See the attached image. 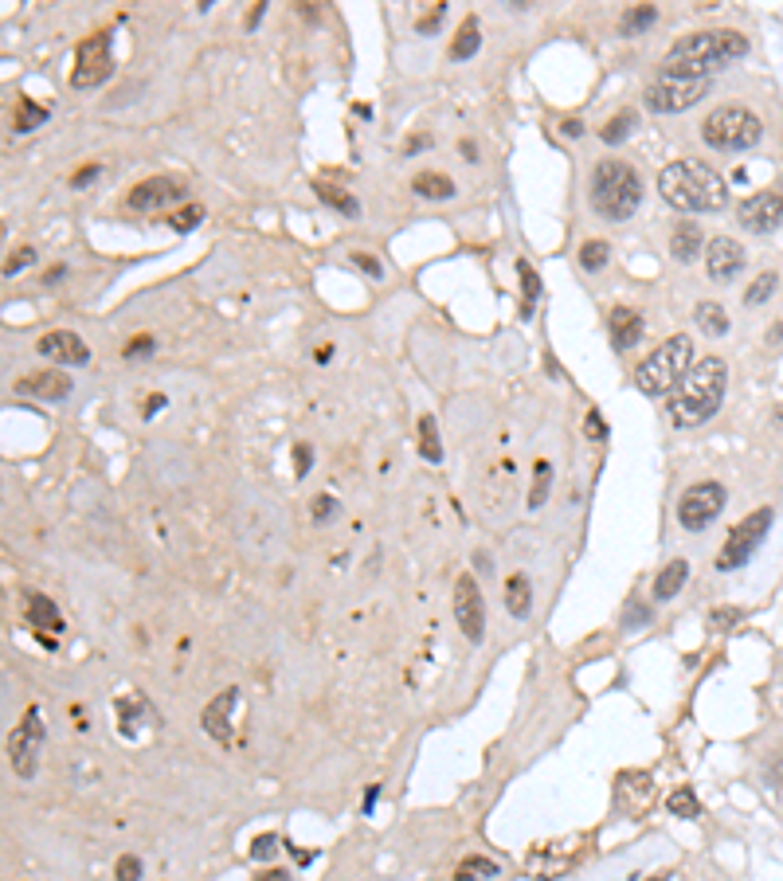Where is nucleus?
<instances>
[{"instance_id": "8fccbe9b", "label": "nucleus", "mask_w": 783, "mask_h": 881, "mask_svg": "<svg viewBox=\"0 0 783 881\" xmlns=\"http://www.w3.org/2000/svg\"><path fill=\"white\" fill-rule=\"evenodd\" d=\"M584 427H588L592 439H607V423L599 419V412H588V423H584Z\"/></svg>"}, {"instance_id": "a18cd8bd", "label": "nucleus", "mask_w": 783, "mask_h": 881, "mask_svg": "<svg viewBox=\"0 0 783 881\" xmlns=\"http://www.w3.org/2000/svg\"><path fill=\"white\" fill-rule=\"evenodd\" d=\"M153 353V337L149 333H141V337H134L130 345H126V361H134V357H149Z\"/></svg>"}, {"instance_id": "a211bd4d", "label": "nucleus", "mask_w": 783, "mask_h": 881, "mask_svg": "<svg viewBox=\"0 0 783 881\" xmlns=\"http://www.w3.org/2000/svg\"><path fill=\"white\" fill-rule=\"evenodd\" d=\"M643 314L639 310H631V306H615L611 314H607V333H611V345H615V353H627V349H635L639 341H643Z\"/></svg>"}, {"instance_id": "79ce46f5", "label": "nucleus", "mask_w": 783, "mask_h": 881, "mask_svg": "<svg viewBox=\"0 0 783 881\" xmlns=\"http://www.w3.org/2000/svg\"><path fill=\"white\" fill-rule=\"evenodd\" d=\"M32 259H36V251H32V247H20V251H16V255H12L8 263H4V279H12L16 271H24V267H28Z\"/></svg>"}, {"instance_id": "c03bdc74", "label": "nucleus", "mask_w": 783, "mask_h": 881, "mask_svg": "<svg viewBox=\"0 0 783 881\" xmlns=\"http://www.w3.org/2000/svg\"><path fill=\"white\" fill-rule=\"evenodd\" d=\"M337 513V498H329V494H318L314 502H310V517L314 521H325V517H333Z\"/></svg>"}, {"instance_id": "39448f33", "label": "nucleus", "mask_w": 783, "mask_h": 881, "mask_svg": "<svg viewBox=\"0 0 783 881\" xmlns=\"http://www.w3.org/2000/svg\"><path fill=\"white\" fill-rule=\"evenodd\" d=\"M690 369H693V341L686 333H674V337H666L643 365L635 369V384H639V392H646V396H666V392H674V388L682 384V376Z\"/></svg>"}, {"instance_id": "412c9836", "label": "nucleus", "mask_w": 783, "mask_h": 881, "mask_svg": "<svg viewBox=\"0 0 783 881\" xmlns=\"http://www.w3.org/2000/svg\"><path fill=\"white\" fill-rule=\"evenodd\" d=\"M701 247H705V239H701V228H697V224H690V220L674 224V232H670V255H674L678 263H693V259L701 255Z\"/></svg>"}, {"instance_id": "864d4df0", "label": "nucleus", "mask_w": 783, "mask_h": 881, "mask_svg": "<svg viewBox=\"0 0 783 881\" xmlns=\"http://www.w3.org/2000/svg\"><path fill=\"white\" fill-rule=\"evenodd\" d=\"M443 8H447V4H435V12H431L427 20H419V32H431V28L439 24V16H443Z\"/></svg>"}, {"instance_id": "c9c22d12", "label": "nucleus", "mask_w": 783, "mask_h": 881, "mask_svg": "<svg viewBox=\"0 0 783 881\" xmlns=\"http://www.w3.org/2000/svg\"><path fill=\"white\" fill-rule=\"evenodd\" d=\"M607 255H611V247H607L603 239H588V243L580 247V267H584V271H599V267H607Z\"/></svg>"}, {"instance_id": "2eb2a0df", "label": "nucleus", "mask_w": 783, "mask_h": 881, "mask_svg": "<svg viewBox=\"0 0 783 881\" xmlns=\"http://www.w3.org/2000/svg\"><path fill=\"white\" fill-rule=\"evenodd\" d=\"M36 349L44 353L47 361H59V365H87V361H91L87 341H83L79 333H71V329H51V333L40 337Z\"/></svg>"}, {"instance_id": "6e6552de", "label": "nucleus", "mask_w": 783, "mask_h": 881, "mask_svg": "<svg viewBox=\"0 0 783 881\" xmlns=\"http://www.w3.org/2000/svg\"><path fill=\"white\" fill-rule=\"evenodd\" d=\"M709 79H693V75H658L643 91V106L654 114H682L697 106L709 94Z\"/></svg>"}, {"instance_id": "9d476101", "label": "nucleus", "mask_w": 783, "mask_h": 881, "mask_svg": "<svg viewBox=\"0 0 783 881\" xmlns=\"http://www.w3.org/2000/svg\"><path fill=\"white\" fill-rule=\"evenodd\" d=\"M721 510H725V486L721 482H693L690 490L678 498V521L690 533L709 529L721 517Z\"/></svg>"}, {"instance_id": "bf43d9fd", "label": "nucleus", "mask_w": 783, "mask_h": 881, "mask_svg": "<svg viewBox=\"0 0 783 881\" xmlns=\"http://www.w3.org/2000/svg\"><path fill=\"white\" fill-rule=\"evenodd\" d=\"M650 881H670V878H666V874H662V878H650Z\"/></svg>"}, {"instance_id": "f8f14e48", "label": "nucleus", "mask_w": 783, "mask_h": 881, "mask_svg": "<svg viewBox=\"0 0 783 881\" xmlns=\"http://www.w3.org/2000/svg\"><path fill=\"white\" fill-rule=\"evenodd\" d=\"M455 619H459L462 635L470 643H482V627H486V611H482V592L478 580L470 572H462L455 580Z\"/></svg>"}, {"instance_id": "cd10ccee", "label": "nucleus", "mask_w": 783, "mask_h": 881, "mask_svg": "<svg viewBox=\"0 0 783 881\" xmlns=\"http://www.w3.org/2000/svg\"><path fill=\"white\" fill-rule=\"evenodd\" d=\"M482 44V32H478V20L474 16H466L462 20V28L455 32V44H451V59H470L474 51Z\"/></svg>"}, {"instance_id": "473e14b6", "label": "nucleus", "mask_w": 783, "mask_h": 881, "mask_svg": "<svg viewBox=\"0 0 783 881\" xmlns=\"http://www.w3.org/2000/svg\"><path fill=\"white\" fill-rule=\"evenodd\" d=\"M549 490H553V466L541 463L533 466V490H529V510H541L545 506V498H549Z\"/></svg>"}, {"instance_id": "5fc2aeb1", "label": "nucleus", "mask_w": 783, "mask_h": 881, "mask_svg": "<svg viewBox=\"0 0 783 881\" xmlns=\"http://www.w3.org/2000/svg\"><path fill=\"white\" fill-rule=\"evenodd\" d=\"M255 881H290V874H286V870H267L263 878H255Z\"/></svg>"}, {"instance_id": "3c124183", "label": "nucleus", "mask_w": 783, "mask_h": 881, "mask_svg": "<svg viewBox=\"0 0 783 881\" xmlns=\"http://www.w3.org/2000/svg\"><path fill=\"white\" fill-rule=\"evenodd\" d=\"M98 173H102V165H87L83 173H75V177H71V185H75V188L91 185V181H94V177H98Z\"/></svg>"}, {"instance_id": "37998d69", "label": "nucleus", "mask_w": 783, "mask_h": 881, "mask_svg": "<svg viewBox=\"0 0 783 881\" xmlns=\"http://www.w3.org/2000/svg\"><path fill=\"white\" fill-rule=\"evenodd\" d=\"M650 619V607H646L643 600H631L627 603V615H623V627L631 631V627H639V623H646Z\"/></svg>"}, {"instance_id": "1a4fd4ad", "label": "nucleus", "mask_w": 783, "mask_h": 881, "mask_svg": "<svg viewBox=\"0 0 783 881\" xmlns=\"http://www.w3.org/2000/svg\"><path fill=\"white\" fill-rule=\"evenodd\" d=\"M114 71V44L110 32H94L83 44L75 47V71H71V87L75 91H91L98 83H106Z\"/></svg>"}, {"instance_id": "09e8293b", "label": "nucleus", "mask_w": 783, "mask_h": 881, "mask_svg": "<svg viewBox=\"0 0 783 881\" xmlns=\"http://www.w3.org/2000/svg\"><path fill=\"white\" fill-rule=\"evenodd\" d=\"M353 263H357V267H361L365 275H372V279H380V263H376L372 255H365V251H357V255H353Z\"/></svg>"}, {"instance_id": "bb28decb", "label": "nucleus", "mask_w": 783, "mask_h": 881, "mask_svg": "<svg viewBox=\"0 0 783 881\" xmlns=\"http://www.w3.org/2000/svg\"><path fill=\"white\" fill-rule=\"evenodd\" d=\"M658 20V8L654 4H631L627 12H623V20H619V36H635V32H643Z\"/></svg>"}, {"instance_id": "2f4dec72", "label": "nucleus", "mask_w": 783, "mask_h": 881, "mask_svg": "<svg viewBox=\"0 0 783 881\" xmlns=\"http://www.w3.org/2000/svg\"><path fill=\"white\" fill-rule=\"evenodd\" d=\"M627 795L635 799V807H646V803H650V776L623 772V776H619V799L627 803Z\"/></svg>"}, {"instance_id": "f03ea898", "label": "nucleus", "mask_w": 783, "mask_h": 881, "mask_svg": "<svg viewBox=\"0 0 783 881\" xmlns=\"http://www.w3.org/2000/svg\"><path fill=\"white\" fill-rule=\"evenodd\" d=\"M748 51V40L737 28H709V32H690L662 55V75H693L709 79V71L733 63Z\"/></svg>"}, {"instance_id": "c85d7f7f", "label": "nucleus", "mask_w": 783, "mask_h": 881, "mask_svg": "<svg viewBox=\"0 0 783 881\" xmlns=\"http://www.w3.org/2000/svg\"><path fill=\"white\" fill-rule=\"evenodd\" d=\"M419 455L427 463H443V443H439V427H435V416L419 419Z\"/></svg>"}, {"instance_id": "49530a36", "label": "nucleus", "mask_w": 783, "mask_h": 881, "mask_svg": "<svg viewBox=\"0 0 783 881\" xmlns=\"http://www.w3.org/2000/svg\"><path fill=\"white\" fill-rule=\"evenodd\" d=\"M278 838L275 835H259L255 838V846H251V858H259V862H267L271 854H275Z\"/></svg>"}, {"instance_id": "a878e982", "label": "nucleus", "mask_w": 783, "mask_h": 881, "mask_svg": "<svg viewBox=\"0 0 783 881\" xmlns=\"http://www.w3.org/2000/svg\"><path fill=\"white\" fill-rule=\"evenodd\" d=\"M412 188L419 196H427V200H447V196H455V181L443 177V173H419L412 181Z\"/></svg>"}, {"instance_id": "aec40b11", "label": "nucleus", "mask_w": 783, "mask_h": 881, "mask_svg": "<svg viewBox=\"0 0 783 881\" xmlns=\"http://www.w3.org/2000/svg\"><path fill=\"white\" fill-rule=\"evenodd\" d=\"M28 623L40 631V639H44L47 647H51V639H47V631L51 635H59L63 631V615H59V607H55V600H47V596H28Z\"/></svg>"}, {"instance_id": "ea45409f", "label": "nucleus", "mask_w": 783, "mask_h": 881, "mask_svg": "<svg viewBox=\"0 0 783 881\" xmlns=\"http://www.w3.org/2000/svg\"><path fill=\"white\" fill-rule=\"evenodd\" d=\"M740 619H744V611H740V607H717V611H709V627H713V631L737 627Z\"/></svg>"}, {"instance_id": "a19ab883", "label": "nucleus", "mask_w": 783, "mask_h": 881, "mask_svg": "<svg viewBox=\"0 0 783 881\" xmlns=\"http://www.w3.org/2000/svg\"><path fill=\"white\" fill-rule=\"evenodd\" d=\"M114 878L118 881H141V858L134 854H122L118 866H114Z\"/></svg>"}, {"instance_id": "f257e3e1", "label": "nucleus", "mask_w": 783, "mask_h": 881, "mask_svg": "<svg viewBox=\"0 0 783 881\" xmlns=\"http://www.w3.org/2000/svg\"><path fill=\"white\" fill-rule=\"evenodd\" d=\"M658 192L678 212H721L729 204V185L705 161H670L658 173Z\"/></svg>"}, {"instance_id": "20e7f679", "label": "nucleus", "mask_w": 783, "mask_h": 881, "mask_svg": "<svg viewBox=\"0 0 783 881\" xmlns=\"http://www.w3.org/2000/svg\"><path fill=\"white\" fill-rule=\"evenodd\" d=\"M592 208H596L603 220L619 224V220H631L643 204V177L627 165V161H599L596 173H592Z\"/></svg>"}, {"instance_id": "b1692460", "label": "nucleus", "mask_w": 783, "mask_h": 881, "mask_svg": "<svg viewBox=\"0 0 783 881\" xmlns=\"http://www.w3.org/2000/svg\"><path fill=\"white\" fill-rule=\"evenodd\" d=\"M693 322L701 325L705 337H725V333H729V314H725L717 302H697Z\"/></svg>"}, {"instance_id": "603ef678", "label": "nucleus", "mask_w": 783, "mask_h": 881, "mask_svg": "<svg viewBox=\"0 0 783 881\" xmlns=\"http://www.w3.org/2000/svg\"><path fill=\"white\" fill-rule=\"evenodd\" d=\"M560 134H564V138H584V122L564 118V122H560Z\"/></svg>"}, {"instance_id": "f3484780", "label": "nucleus", "mask_w": 783, "mask_h": 881, "mask_svg": "<svg viewBox=\"0 0 783 881\" xmlns=\"http://www.w3.org/2000/svg\"><path fill=\"white\" fill-rule=\"evenodd\" d=\"M235 705H239V690H235V686H228L224 694H216V701L204 705L200 725H204L208 737H216L220 744H231V709H235Z\"/></svg>"}, {"instance_id": "72a5a7b5", "label": "nucleus", "mask_w": 783, "mask_h": 881, "mask_svg": "<svg viewBox=\"0 0 783 881\" xmlns=\"http://www.w3.org/2000/svg\"><path fill=\"white\" fill-rule=\"evenodd\" d=\"M486 878H498V862H490V858H482V854L466 858L459 870H455V881H486Z\"/></svg>"}, {"instance_id": "58836bf2", "label": "nucleus", "mask_w": 783, "mask_h": 881, "mask_svg": "<svg viewBox=\"0 0 783 881\" xmlns=\"http://www.w3.org/2000/svg\"><path fill=\"white\" fill-rule=\"evenodd\" d=\"M200 220H204V208H200V204H188V208H181V212H173L165 224H169L173 232H192Z\"/></svg>"}, {"instance_id": "9b49d317", "label": "nucleus", "mask_w": 783, "mask_h": 881, "mask_svg": "<svg viewBox=\"0 0 783 881\" xmlns=\"http://www.w3.org/2000/svg\"><path fill=\"white\" fill-rule=\"evenodd\" d=\"M40 748H44V721H40V709L32 705V709L24 713V721L16 725V733L8 737V760H12V768H16L20 780H32V776H36Z\"/></svg>"}, {"instance_id": "4c0bfd02", "label": "nucleus", "mask_w": 783, "mask_h": 881, "mask_svg": "<svg viewBox=\"0 0 783 881\" xmlns=\"http://www.w3.org/2000/svg\"><path fill=\"white\" fill-rule=\"evenodd\" d=\"M776 275H772V271H764V275H756V282H752V286H748V294H744V302H748V306H760V302H768V298H772V294H776Z\"/></svg>"}, {"instance_id": "423d86ee", "label": "nucleus", "mask_w": 783, "mask_h": 881, "mask_svg": "<svg viewBox=\"0 0 783 881\" xmlns=\"http://www.w3.org/2000/svg\"><path fill=\"white\" fill-rule=\"evenodd\" d=\"M701 138H705V145H713L721 153H740V149H752L756 141L764 138V126L744 106H717L701 122Z\"/></svg>"}, {"instance_id": "dca6fc26", "label": "nucleus", "mask_w": 783, "mask_h": 881, "mask_svg": "<svg viewBox=\"0 0 783 881\" xmlns=\"http://www.w3.org/2000/svg\"><path fill=\"white\" fill-rule=\"evenodd\" d=\"M181 196H185V185H181V181H173V177H149V181L130 188V208L157 212V208H165V204H177Z\"/></svg>"}, {"instance_id": "5701e85b", "label": "nucleus", "mask_w": 783, "mask_h": 881, "mask_svg": "<svg viewBox=\"0 0 783 881\" xmlns=\"http://www.w3.org/2000/svg\"><path fill=\"white\" fill-rule=\"evenodd\" d=\"M506 607H509V615H517V619H525V615L533 611V588H529V576L513 572V576L506 580Z\"/></svg>"}, {"instance_id": "4468645a", "label": "nucleus", "mask_w": 783, "mask_h": 881, "mask_svg": "<svg viewBox=\"0 0 783 881\" xmlns=\"http://www.w3.org/2000/svg\"><path fill=\"white\" fill-rule=\"evenodd\" d=\"M783 220V192H752L744 204H740V224L748 232L764 235L776 232Z\"/></svg>"}, {"instance_id": "de8ad7c7", "label": "nucleus", "mask_w": 783, "mask_h": 881, "mask_svg": "<svg viewBox=\"0 0 783 881\" xmlns=\"http://www.w3.org/2000/svg\"><path fill=\"white\" fill-rule=\"evenodd\" d=\"M310 463H314L310 443H298V447H294V470H298V478H302V474H310Z\"/></svg>"}, {"instance_id": "c756f323", "label": "nucleus", "mask_w": 783, "mask_h": 881, "mask_svg": "<svg viewBox=\"0 0 783 881\" xmlns=\"http://www.w3.org/2000/svg\"><path fill=\"white\" fill-rule=\"evenodd\" d=\"M666 807H670L674 819H701V799H697L693 788H674L670 799H666Z\"/></svg>"}, {"instance_id": "0eeeda50", "label": "nucleus", "mask_w": 783, "mask_h": 881, "mask_svg": "<svg viewBox=\"0 0 783 881\" xmlns=\"http://www.w3.org/2000/svg\"><path fill=\"white\" fill-rule=\"evenodd\" d=\"M772 521H776L772 506H760L756 513H748L737 529L725 537V545H721V553H717V568H721V572H737V568H744V564L752 560V553L764 545Z\"/></svg>"}, {"instance_id": "f704fd0d", "label": "nucleus", "mask_w": 783, "mask_h": 881, "mask_svg": "<svg viewBox=\"0 0 783 881\" xmlns=\"http://www.w3.org/2000/svg\"><path fill=\"white\" fill-rule=\"evenodd\" d=\"M631 126H635V110H623V114H615V118L599 130V138L607 141V145H619V141L631 134Z\"/></svg>"}, {"instance_id": "7ed1b4c3", "label": "nucleus", "mask_w": 783, "mask_h": 881, "mask_svg": "<svg viewBox=\"0 0 783 881\" xmlns=\"http://www.w3.org/2000/svg\"><path fill=\"white\" fill-rule=\"evenodd\" d=\"M725 388H729V369H725L721 357L697 361L670 396V423L674 427H697V423L713 419L721 400H725Z\"/></svg>"}, {"instance_id": "e433bc0d", "label": "nucleus", "mask_w": 783, "mask_h": 881, "mask_svg": "<svg viewBox=\"0 0 783 881\" xmlns=\"http://www.w3.org/2000/svg\"><path fill=\"white\" fill-rule=\"evenodd\" d=\"M517 275H521V290H525V306H521V310L529 314V310H533V302L541 298V279H537V271H533L525 259H517Z\"/></svg>"}, {"instance_id": "393cba45", "label": "nucleus", "mask_w": 783, "mask_h": 881, "mask_svg": "<svg viewBox=\"0 0 783 881\" xmlns=\"http://www.w3.org/2000/svg\"><path fill=\"white\" fill-rule=\"evenodd\" d=\"M40 122H47V106H40L36 98H16V118H12V130L16 134H32Z\"/></svg>"}, {"instance_id": "4be33fe9", "label": "nucleus", "mask_w": 783, "mask_h": 881, "mask_svg": "<svg viewBox=\"0 0 783 881\" xmlns=\"http://www.w3.org/2000/svg\"><path fill=\"white\" fill-rule=\"evenodd\" d=\"M686 580H690V564L686 560H670L658 572V580H654V600H674L686 588Z\"/></svg>"}, {"instance_id": "7c9ffc66", "label": "nucleus", "mask_w": 783, "mask_h": 881, "mask_svg": "<svg viewBox=\"0 0 783 881\" xmlns=\"http://www.w3.org/2000/svg\"><path fill=\"white\" fill-rule=\"evenodd\" d=\"M318 196H322L329 208H337V212H345V216H361V204H357V196H349L345 188H337V185H325V181H318Z\"/></svg>"}, {"instance_id": "4d7b16f0", "label": "nucleus", "mask_w": 783, "mask_h": 881, "mask_svg": "<svg viewBox=\"0 0 783 881\" xmlns=\"http://www.w3.org/2000/svg\"><path fill=\"white\" fill-rule=\"evenodd\" d=\"M423 145H431V138H427V134H415V138L408 141V153H415V149H423Z\"/></svg>"}, {"instance_id": "6e6d98bb", "label": "nucleus", "mask_w": 783, "mask_h": 881, "mask_svg": "<svg viewBox=\"0 0 783 881\" xmlns=\"http://www.w3.org/2000/svg\"><path fill=\"white\" fill-rule=\"evenodd\" d=\"M263 12H267V4H255V8H251V16H247V28H255V24H259V16H263Z\"/></svg>"}, {"instance_id": "6ab92c4d", "label": "nucleus", "mask_w": 783, "mask_h": 881, "mask_svg": "<svg viewBox=\"0 0 783 881\" xmlns=\"http://www.w3.org/2000/svg\"><path fill=\"white\" fill-rule=\"evenodd\" d=\"M20 392L36 396V400H67L71 396V376L67 372H32L16 384Z\"/></svg>"}, {"instance_id": "13d9d810", "label": "nucleus", "mask_w": 783, "mask_h": 881, "mask_svg": "<svg viewBox=\"0 0 783 881\" xmlns=\"http://www.w3.org/2000/svg\"><path fill=\"white\" fill-rule=\"evenodd\" d=\"M161 404H165V396H153V400H149V404H145V416H153V412H157V408H161Z\"/></svg>"}, {"instance_id": "ddd939ff", "label": "nucleus", "mask_w": 783, "mask_h": 881, "mask_svg": "<svg viewBox=\"0 0 783 881\" xmlns=\"http://www.w3.org/2000/svg\"><path fill=\"white\" fill-rule=\"evenodd\" d=\"M705 271L713 282H733L744 271V247L733 235H717L705 243Z\"/></svg>"}]
</instances>
